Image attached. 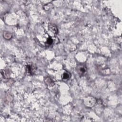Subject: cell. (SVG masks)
<instances>
[{
	"instance_id": "6da1fadb",
	"label": "cell",
	"mask_w": 122,
	"mask_h": 122,
	"mask_svg": "<svg viewBox=\"0 0 122 122\" xmlns=\"http://www.w3.org/2000/svg\"><path fill=\"white\" fill-rule=\"evenodd\" d=\"M78 73L80 76H84L87 73V68L86 66L83 64L79 65L76 68Z\"/></svg>"
},
{
	"instance_id": "7a4b0ae2",
	"label": "cell",
	"mask_w": 122,
	"mask_h": 122,
	"mask_svg": "<svg viewBox=\"0 0 122 122\" xmlns=\"http://www.w3.org/2000/svg\"><path fill=\"white\" fill-rule=\"evenodd\" d=\"M96 102V100L92 97H88L85 99V104L87 106H92Z\"/></svg>"
},
{
	"instance_id": "3957f363",
	"label": "cell",
	"mask_w": 122,
	"mask_h": 122,
	"mask_svg": "<svg viewBox=\"0 0 122 122\" xmlns=\"http://www.w3.org/2000/svg\"><path fill=\"white\" fill-rule=\"evenodd\" d=\"M49 31H50L51 32V33L53 34V35H56L57 31H58V30L57 28L56 27V26L52 24H50L49 25Z\"/></svg>"
},
{
	"instance_id": "277c9868",
	"label": "cell",
	"mask_w": 122,
	"mask_h": 122,
	"mask_svg": "<svg viewBox=\"0 0 122 122\" xmlns=\"http://www.w3.org/2000/svg\"><path fill=\"white\" fill-rule=\"evenodd\" d=\"M34 67L32 65H28L27 66V70L28 73H29L30 74H32L34 73V71H35L34 70Z\"/></svg>"
},
{
	"instance_id": "5b68a950",
	"label": "cell",
	"mask_w": 122,
	"mask_h": 122,
	"mask_svg": "<svg viewBox=\"0 0 122 122\" xmlns=\"http://www.w3.org/2000/svg\"><path fill=\"white\" fill-rule=\"evenodd\" d=\"M70 77V74L68 72H65L63 73L62 75V79L63 80H68Z\"/></svg>"
}]
</instances>
